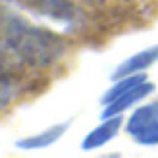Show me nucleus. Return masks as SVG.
I'll return each instance as SVG.
<instances>
[{
  "label": "nucleus",
  "instance_id": "6e6552de",
  "mask_svg": "<svg viewBox=\"0 0 158 158\" xmlns=\"http://www.w3.org/2000/svg\"><path fill=\"white\" fill-rule=\"evenodd\" d=\"M147 81V77L144 74H135V77H126L123 81H118L116 86H114L112 91H109L107 95L102 98V102H114L116 98H121V95H126L128 91H133V89H137L139 84H144Z\"/></svg>",
  "mask_w": 158,
  "mask_h": 158
},
{
  "label": "nucleus",
  "instance_id": "423d86ee",
  "mask_svg": "<svg viewBox=\"0 0 158 158\" xmlns=\"http://www.w3.org/2000/svg\"><path fill=\"white\" fill-rule=\"evenodd\" d=\"M33 5L40 12H44L49 16H56V19H70L72 16V5L68 0H33Z\"/></svg>",
  "mask_w": 158,
  "mask_h": 158
},
{
  "label": "nucleus",
  "instance_id": "0eeeda50",
  "mask_svg": "<svg viewBox=\"0 0 158 158\" xmlns=\"http://www.w3.org/2000/svg\"><path fill=\"white\" fill-rule=\"evenodd\" d=\"M63 130H65V126H56V128L47 130V133H42V135H35V137L21 139L19 147H21V149H42V147H49L51 142H56V139L63 135Z\"/></svg>",
  "mask_w": 158,
  "mask_h": 158
},
{
  "label": "nucleus",
  "instance_id": "20e7f679",
  "mask_svg": "<svg viewBox=\"0 0 158 158\" xmlns=\"http://www.w3.org/2000/svg\"><path fill=\"white\" fill-rule=\"evenodd\" d=\"M156 60H158V47H153V49H149V51H142V54L133 56L130 60L121 63V65H118V70L114 72V79L128 77L130 72H137V70H144V68H149L151 63H156Z\"/></svg>",
  "mask_w": 158,
  "mask_h": 158
},
{
  "label": "nucleus",
  "instance_id": "f03ea898",
  "mask_svg": "<svg viewBox=\"0 0 158 158\" xmlns=\"http://www.w3.org/2000/svg\"><path fill=\"white\" fill-rule=\"evenodd\" d=\"M128 133L139 144H158V102L135 109L128 121Z\"/></svg>",
  "mask_w": 158,
  "mask_h": 158
},
{
  "label": "nucleus",
  "instance_id": "39448f33",
  "mask_svg": "<svg viewBox=\"0 0 158 158\" xmlns=\"http://www.w3.org/2000/svg\"><path fill=\"white\" fill-rule=\"evenodd\" d=\"M118 126H121V118H109L107 123H102L100 128H95L93 133L89 135V137L84 139V149H95V147H102L107 139H112L114 135H116Z\"/></svg>",
  "mask_w": 158,
  "mask_h": 158
},
{
  "label": "nucleus",
  "instance_id": "7ed1b4c3",
  "mask_svg": "<svg viewBox=\"0 0 158 158\" xmlns=\"http://www.w3.org/2000/svg\"><path fill=\"white\" fill-rule=\"evenodd\" d=\"M151 89H153V86H151V84H147V81H144V84H139L137 89L128 91L126 95H121V98H116L114 102H109V107L102 112V116H105V118H109V116H116V114H121L123 109H128L133 102H137L139 98H144V95H147Z\"/></svg>",
  "mask_w": 158,
  "mask_h": 158
},
{
  "label": "nucleus",
  "instance_id": "1a4fd4ad",
  "mask_svg": "<svg viewBox=\"0 0 158 158\" xmlns=\"http://www.w3.org/2000/svg\"><path fill=\"white\" fill-rule=\"evenodd\" d=\"M84 2H86V5H102L105 0H84Z\"/></svg>",
  "mask_w": 158,
  "mask_h": 158
},
{
  "label": "nucleus",
  "instance_id": "f257e3e1",
  "mask_svg": "<svg viewBox=\"0 0 158 158\" xmlns=\"http://www.w3.org/2000/svg\"><path fill=\"white\" fill-rule=\"evenodd\" d=\"M7 42L19 56H23L28 63H35V65L51 63L63 51V44L54 35L44 33L40 28H33V26H26L21 21H10V26H7Z\"/></svg>",
  "mask_w": 158,
  "mask_h": 158
}]
</instances>
